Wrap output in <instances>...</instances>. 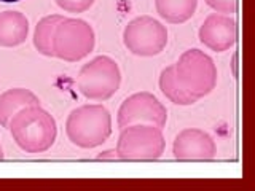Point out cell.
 Returning <instances> with one entry per match:
<instances>
[{"label":"cell","mask_w":255,"mask_h":191,"mask_svg":"<svg viewBox=\"0 0 255 191\" xmlns=\"http://www.w3.org/2000/svg\"><path fill=\"white\" fill-rule=\"evenodd\" d=\"M13 140L22 151L30 155L45 153L58 137V124L50 111L40 105H29L19 110L8 124Z\"/></svg>","instance_id":"1"},{"label":"cell","mask_w":255,"mask_h":191,"mask_svg":"<svg viewBox=\"0 0 255 191\" xmlns=\"http://www.w3.org/2000/svg\"><path fill=\"white\" fill-rule=\"evenodd\" d=\"M66 134L80 148H96L112 134V115L102 103H86L74 108L67 116Z\"/></svg>","instance_id":"2"},{"label":"cell","mask_w":255,"mask_h":191,"mask_svg":"<svg viewBox=\"0 0 255 191\" xmlns=\"http://www.w3.org/2000/svg\"><path fill=\"white\" fill-rule=\"evenodd\" d=\"M174 70L180 86L196 100L211 94L217 86V66L209 54L198 48L183 51L174 64Z\"/></svg>","instance_id":"3"},{"label":"cell","mask_w":255,"mask_h":191,"mask_svg":"<svg viewBox=\"0 0 255 191\" xmlns=\"http://www.w3.org/2000/svg\"><path fill=\"white\" fill-rule=\"evenodd\" d=\"M115 150L118 159L125 161H155L166 150L163 129L153 124H129L120 132Z\"/></svg>","instance_id":"4"},{"label":"cell","mask_w":255,"mask_h":191,"mask_svg":"<svg viewBox=\"0 0 255 191\" xmlns=\"http://www.w3.org/2000/svg\"><path fill=\"white\" fill-rule=\"evenodd\" d=\"M122 85V70L110 56H96L80 69L77 88L86 99L104 102L110 99Z\"/></svg>","instance_id":"5"},{"label":"cell","mask_w":255,"mask_h":191,"mask_svg":"<svg viewBox=\"0 0 255 191\" xmlns=\"http://www.w3.org/2000/svg\"><path fill=\"white\" fill-rule=\"evenodd\" d=\"M96 35L90 22L80 18H62L53 37V56L66 62H78L94 50Z\"/></svg>","instance_id":"6"},{"label":"cell","mask_w":255,"mask_h":191,"mask_svg":"<svg viewBox=\"0 0 255 191\" xmlns=\"http://www.w3.org/2000/svg\"><path fill=\"white\" fill-rule=\"evenodd\" d=\"M123 43L128 51L140 58H151L161 53L167 45V29L153 16H137L126 24Z\"/></svg>","instance_id":"7"},{"label":"cell","mask_w":255,"mask_h":191,"mask_svg":"<svg viewBox=\"0 0 255 191\" xmlns=\"http://www.w3.org/2000/svg\"><path fill=\"white\" fill-rule=\"evenodd\" d=\"M167 110L155 94L148 91L135 93L126 97L118 108L117 123L120 129L129 124H153L158 127L166 126Z\"/></svg>","instance_id":"8"},{"label":"cell","mask_w":255,"mask_h":191,"mask_svg":"<svg viewBox=\"0 0 255 191\" xmlns=\"http://www.w3.org/2000/svg\"><path fill=\"white\" fill-rule=\"evenodd\" d=\"M199 42L215 53H223L235 46L238 40V24L231 14L211 13L198 32Z\"/></svg>","instance_id":"9"},{"label":"cell","mask_w":255,"mask_h":191,"mask_svg":"<svg viewBox=\"0 0 255 191\" xmlns=\"http://www.w3.org/2000/svg\"><path fill=\"white\" fill-rule=\"evenodd\" d=\"M172 153L180 161H209L217 156V145L203 129L187 127L175 135Z\"/></svg>","instance_id":"10"},{"label":"cell","mask_w":255,"mask_h":191,"mask_svg":"<svg viewBox=\"0 0 255 191\" xmlns=\"http://www.w3.org/2000/svg\"><path fill=\"white\" fill-rule=\"evenodd\" d=\"M29 19L18 10L0 11V46L13 48L26 42Z\"/></svg>","instance_id":"11"},{"label":"cell","mask_w":255,"mask_h":191,"mask_svg":"<svg viewBox=\"0 0 255 191\" xmlns=\"http://www.w3.org/2000/svg\"><path fill=\"white\" fill-rule=\"evenodd\" d=\"M29 105H40V99L26 88H11L0 94V126L8 129L10 119Z\"/></svg>","instance_id":"12"},{"label":"cell","mask_w":255,"mask_h":191,"mask_svg":"<svg viewBox=\"0 0 255 191\" xmlns=\"http://www.w3.org/2000/svg\"><path fill=\"white\" fill-rule=\"evenodd\" d=\"M198 0H155L156 13L169 24L187 22L195 14Z\"/></svg>","instance_id":"13"},{"label":"cell","mask_w":255,"mask_h":191,"mask_svg":"<svg viewBox=\"0 0 255 191\" xmlns=\"http://www.w3.org/2000/svg\"><path fill=\"white\" fill-rule=\"evenodd\" d=\"M62 14H48L37 22L34 30V46L40 54L53 58L54 30L58 27V24L62 21Z\"/></svg>","instance_id":"14"},{"label":"cell","mask_w":255,"mask_h":191,"mask_svg":"<svg viewBox=\"0 0 255 191\" xmlns=\"http://www.w3.org/2000/svg\"><path fill=\"white\" fill-rule=\"evenodd\" d=\"M158 83H159V90H161V93L172 103H175V105H193V103L196 102V99L193 97V96H190L177 82L174 66L163 69V72L159 74Z\"/></svg>","instance_id":"15"},{"label":"cell","mask_w":255,"mask_h":191,"mask_svg":"<svg viewBox=\"0 0 255 191\" xmlns=\"http://www.w3.org/2000/svg\"><path fill=\"white\" fill-rule=\"evenodd\" d=\"M61 10L67 13H85L90 10L96 0H54Z\"/></svg>","instance_id":"16"},{"label":"cell","mask_w":255,"mask_h":191,"mask_svg":"<svg viewBox=\"0 0 255 191\" xmlns=\"http://www.w3.org/2000/svg\"><path fill=\"white\" fill-rule=\"evenodd\" d=\"M215 13L222 14H233L238 10V0H206Z\"/></svg>","instance_id":"17"},{"label":"cell","mask_w":255,"mask_h":191,"mask_svg":"<svg viewBox=\"0 0 255 191\" xmlns=\"http://www.w3.org/2000/svg\"><path fill=\"white\" fill-rule=\"evenodd\" d=\"M96 159H112V161H115V159H118V155H117V150H106L102 151V153L98 155V158Z\"/></svg>","instance_id":"18"},{"label":"cell","mask_w":255,"mask_h":191,"mask_svg":"<svg viewBox=\"0 0 255 191\" xmlns=\"http://www.w3.org/2000/svg\"><path fill=\"white\" fill-rule=\"evenodd\" d=\"M3 3H16V2H21V0H0Z\"/></svg>","instance_id":"19"},{"label":"cell","mask_w":255,"mask_h":191,"mask_svg":"<svg viewBox=\"0 0 255 191\" xmlns=\"http://www.w3.org/2000/svg\"><path fill=\"white\" fill-rule=\"evenodd\" d=\"M3 158V150H2V145H0V159Z\"/></svg>","instance_id":"20"}]
</instances>
